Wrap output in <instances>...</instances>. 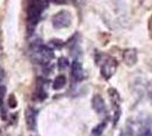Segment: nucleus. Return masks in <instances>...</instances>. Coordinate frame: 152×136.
<instances>
[{"mask_svg": "<svg viewBox=\"0 0 152 136\" xmlns=\"http://www.w3.org/2000/svg\"><path fill=\"white\" fill-rule=\"evenodd\" d=\"M53 57H55L53 50L49 45L47 47L42 44L41 42L32 44V58L35 63H38L40 65H48L51 61V59H53Z\"/></svg>", "mask_w": 152, "mask_h": 136, "instance_id": "1", "label": "nucleus"}, {"mask_svg": "<svg viewBox=\"0 0 152 136\" xmlns=\"http://www.w3.org/2000/svg\"><path fill=\"white\" fill-rule=\"evenodd\" d=\"M72 24V15L68 12H59L52 17V26L57 30L66 28Z\"/></svg>", "mask_w": 152, "mask_h": 136, "instance_id": "2", "label": "nucleus"}, {"mask_svg": "<svg viewBox=\"0 0 152 136\" xmlns=\"http://www.w3.org/2000/svg\"><path fill=\"white\" fill-rule=\"evenodd\" d=\"M116 69H117V60L109 57L101 65V75L106 79H109L116 73Z\"/></svg>", "mask_w": 152, "mask_h": 136, "instance_id": "3", "label": "nucleus"}, {"mask_svg": "<svg viewBox=\"0 0 152 136\" xmlns=\"http://www.w3.org/2000/svg\"><path fill=\"white\" fill-rule=\"evenodd\" d=\"M37 120H38V111L34 108H27L25 111V121L26 126L30 130H34L37 128Z\"/></svg>", "mask_w": 152, "mask_h": 136, "instance_id": "4", "label": "nucleus"}, {"mask_svg": "<svg viewBox=\"0 0 152 136\" xmlns=\"http://www.w3.org/2000/svg\"><path fill=\"white\" fill-rule=\"evenodd\" d=\"M123 60L127 66H134L137 63V52L135 49H126L123 52Z\"/></svg>", "mask_w": 152, "mask_h": 136, "instance_id": "5", "label": "nucleus"}, {"mask_svg": "<svg viewBox=\"0 0 152 136\" xmlns=\"http://www.w3.org/2000/svg\"><path fill=\"white\" fill-rule=\"evenodd\" d=\"M92 108L99 115H102L106 112V103L100 94H95L94 97H92Z\"/></svg>", "mask_w": 152, "mask_h": 136, "instance_id": "6", "label": "nucleus"}, {"mask_svg": "<svg viewBox=\"0 0 152 136\" xmlns=\"http://www.w3.org/2000/svg\"><path fill=\"white\" fill-rule=\"evenodd\" d=\"M72 76L76 82H81L84 78V71H83L82 64L77 60H75L72 64Z\"/></svg>", "mask_w": 152, "mask_h": 136, "instance_id": "7", "label": "nucleus"}, {"mask_svg": "<svg viewBox=\"0 0 152 136\" xmlns=\"http://www.w3.org/2000/svg\"><path fill=\"white\" fill-rule=\"evenodd\" d=\"M5 94H6V86L0 84V112H1V118L2 119H6V110H5V107H4Z\"/></svg>", "mask_w": 152, "mask_h": 136, "instance_id": "8", "label": "nucleus"}, {"mask_svg": "<svg viewBox=\"0 0 152 136\" xmlns=\"http://www.w3.org/2000/svg\"><path fill=\"white\" fill-rule=\"evenodd\" d=\"M108 94H109V97L111 100V103L114 104L115 107H118V103L121 101V97H119L118 92L115 90V89H109L108 90Z\"/></svg>", "mask_w": 152, "mask_h": 136, "instance_id": "9", "label": "nucleus"}, {"mask_svg": "<svg viewBox=\"0 0 152 136\" xmlns=\"http://www.w3.org/2000/svg\"><path fill=\"white\" fill-rule=\"evenodd\" d=\"M65 85H66V77L64 75H59L58 77L55 78V81L52 83V87L55 90H60V89H63Z\"/></svg>", "mask_w": 152, "mask_h": 136, "instance_id": "10", "label": "nucleus"}, {"mask_svg": "<svg viewBox=\"0 0 152 136\" xmlns=\"http://www.w3.org/2000/svg\"><path fill=\"white\" fill-rule=\"evenodd\" d=\"M106 127H107V123H106V121H102V123L98 124L95 127H93V129H92V135L101 136L102 133H103L104 129H106Z\"/></svg>", "mask_w": 152, "mask_h": 136, "instance_id": "11", "label": "nucleus"}, {"mask_svg": "<svg viewBox=\"0 0 152 136\" xmlns=\"http://www.w3.org/2000/svg\"><path fill=\"white\" fill-rule=\"evenodd\" d=\"M57 66L59 69H66L69 66V61H68V59L65 58V57H60L57 61Z\"/></svg>", "mask_w": 152, "mask_h": 136, "instance_id": "12", "label": "nucleus"}, {"mask_svg": "<svg viewBox=\"0 0 152 136\" xmlns=\"http://www.w3.org/2000/svg\"><path fill=\"white\" fill-rule=\"evenodd\" d=\"M49 47L51 49H61L64 47V43L63 41H60V40H51L50 43H49Z\"/></svg>", "mask_w": 152, "mask_h": 136, "instance_id": "13", "label": "nucleus"}, {"mask_svg": "<svg viewBox=\"0 0 152 136\" xmlns=\"http://www.w3.org/2000/svg\"><path fill=\"white\" fill-rule=\"evenodd\" d=\"M17 99H16V97H15V94H10L9 95V97H8V104H9V108H12V109H14V108H16L17 107Z\"/></svg>", "mask_w": 152, "mask_h": 136, "instance_id": "14", "label": "nucleus"}, {"mask_svg": "<svg viewBox=\"0 0 152 136\" xmlns=\"http://www.w3.org/2000/svg\"><path fill=\"white\" fill-rule=\"evenodd\" d=\"M139 136H152V130L150 128H144L141 130Z\"/></svg>", "mask_w": 152, "mask_h": 136, "instance_id": "15", "label": "nucleus"}, {"mask_svg": "<svg viewBox=\"0 0 152 136\" xmlns=\"http://www.w3.org/2000/svg\"><path fill=\"white\" fill-rule=\"evenodd\" d=\"M52 1L56 2V4H58V5H63V4L66 2V0H52Z\"/></svg>", "mask_w": 152, "mask_h": 136, "instance_id": "16", "label": "nucleus"}, {"mask_svg": "<svg viewBox=\"0 0 152 136\" xmlns=\"http://www.w3.org/2000/svg\"><path fill=\"white\" fill-rule=\"evenodd\" d=\"M119 136H124V135H123V134H121V135H119Z\"/></svg>", "mask_w": 152, "mask_h": 136, "instance_id": "17", "label": "nucleus"}, {"mask_svg": "<svg viewBox=\"0 0 152 136\" xmlns=\"http://www.w3.org/2000/svg\"><path fill=\"white\" fill-rule=\"evenodd\" d=\"M151 95H152V91H151Z\"/></svg>", "mask_w": 152, "mask_h": 136, "instance_id": "18", "label": "nucleus"}, {"mask_svg": "<svg viewBox=\"0 0 152 136\" xmlns=\"http://www.w3.org/2000/svg\"><path fill=\"white\" fill-rule=\"evenodd\" d=\"M0 74H1V71H0Z\"/></svg>", "mask_w": 152, "mask_h": 136, "instance_id": "19", "label": "nucleus"}]
</instances>
